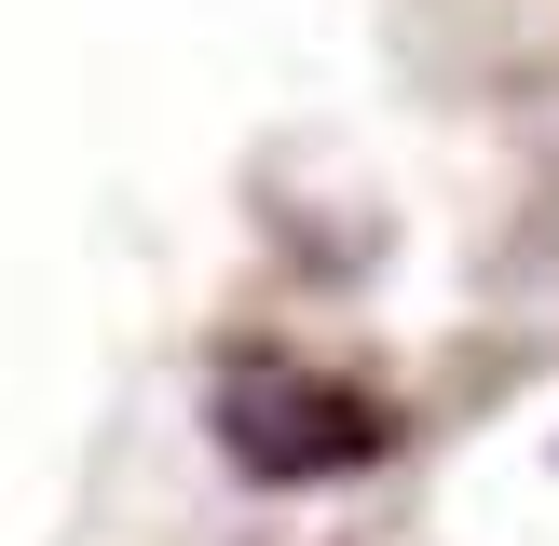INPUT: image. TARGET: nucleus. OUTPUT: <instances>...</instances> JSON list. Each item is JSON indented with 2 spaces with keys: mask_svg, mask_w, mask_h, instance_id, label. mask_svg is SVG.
I'll return each mask as SVG.
<instances>
[{
  "mask_svg": "<svg viewBox=\"0 0 559 546\" xmlns=\"http://www.w3.org/2000/svg\"><path fill=\"white\" fill-rule=\"evenodd\" d=\"M396 437V410L355 396L342 369H300V355H233L218 369V451L273 491H314V478H355V464Z\"/></svg>",
  "mask_w": 559,
  "mask_h": 546,
  "instance_id": "f257e3e1",
  "label": "nucleus"
}]
</instances>
